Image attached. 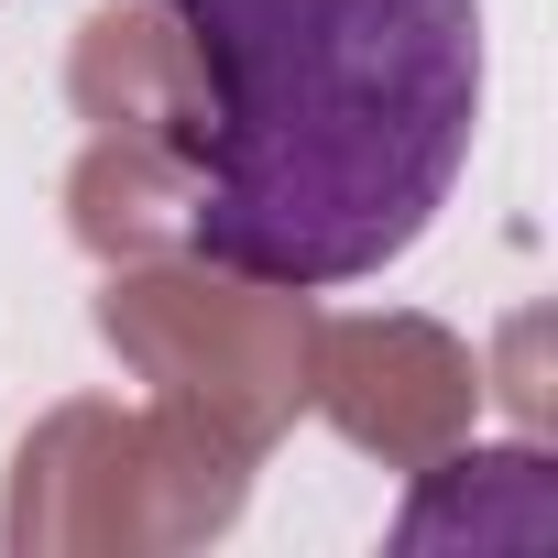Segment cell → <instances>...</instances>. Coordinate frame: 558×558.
<instances>
[{
	"label": "cell",
	"instance_id": "cell-1",
	"mask_svg": "<svg viewBox=\"0 0 558 558\" xmlns=\"http://www.w3.org/2000/svg\"><path fill=\"white\" fill-rule=\"evenodd\" d=\"M197 66L175 230L241 286H373L482 143V0H165Z\"/></svg>",
	"mask_w": 558,
	"mask_h": 558
}]
</instances>
